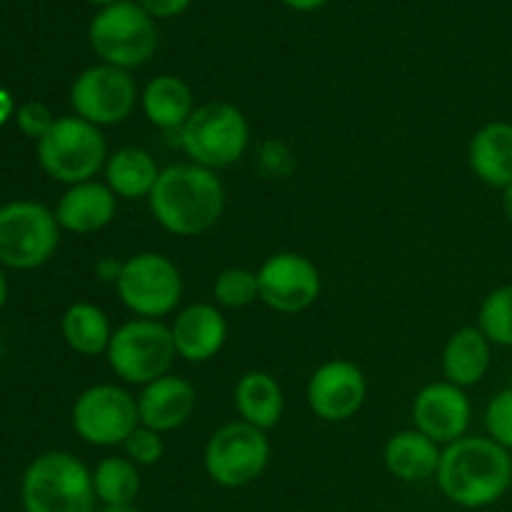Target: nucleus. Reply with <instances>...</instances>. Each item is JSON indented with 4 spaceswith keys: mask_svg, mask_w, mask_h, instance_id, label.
<instances>
[{
    "mask_svg": "<svg viewBox=\"0 0 512 512\" xmlns=\"http://www.w3.org/2000/svg\"><path fill=\"white\" fill-rule=\"evenodd\" d=\"M158 225L178 238H195L215 228L225 210V188L215 170L195 163L160 170L148 198Z\"/></svg>",
    "mask_w": 512,
    "mask_h": 512,
    "instance_id": "f257e3e1",
    "label": "nucleus"
},
{
    "mask_svg": "<svg viewBox=\"0 0 512 512\" xmlns=\"http://www.w3.org/2000/svg\"><path fill=\"white\" fill-rule=\"evenodd\" d=\"M438 485L460 508H488L512 485L510 450L490 438H460L440 455Z\"/></svg>",
    "mask_w": 512,
    "mask_h": 512,
    "instance_id": "f03ea898",
    "label": "nucleus"
},
{
    "mask_svg": "<svg viewBox=\"0 0 512 512\" xmlns=\"http://www.w3.org/2000/svg\"><path fill=\"white\" fill-rule=\"evenodd\" d=\"M25 512H95L93 473L70 453H45L23 475Z\"/></svg>",
    "mask_w": 512,
    "mask_h": 512,
    "instance_id": "7ed1b4c3",
    "label": "nucleus"
},
{
    "mask_svg": "<svg viewBox=\"0 0 512 512\" xmlns=\"http://www.w3.org/2000/svg\"><path fill=\"white\" fill-rule=\"evenodd\" d=\"M88 40L93 53L105 65L130 70L153 58L158 50V28L138 3L118 0L93 15Z\"/></svg>",
    "mask_w": 512,
    "mask_h": 512,
    "instance_id": "20e7f679",
    "label": "nucleus"
},
{
    "mask_svg": "<svg viewBox=\"0 0 512 512\" xmlns=\"http://www.w3.org/2000/svg\"><path fill=\"white\" fill-rule=\"evenodd\" d=\"M250 143V125L245 115L225 100L198 105L188 123L180 128V148L195 165L223 170L238 163Z\"/></svg>",
    "mask_w": 512,
    "mask_h": 512,
    "instance_id": "39448f33",
    "label": "nucleus"
},
{
    "mask_svg": "<svg viewBox=\"0 0 512 512\" xmlns=\"http://www.w3.org/2000/svg\"><path fill=\"white\" fill-rule=\"evenodd\" d=\"M38 163L58 183H88L108 163V148L98 125L78 118H58L38 140Z\"/></svg>",
    "mask_w": 512,
    "mask_h": 512,
    "instance_id": "423d86ee",
    "label": "nucleus"
},
{
    "mask_svg": "<svg viewBox=\"0 0 512 512\" xmlns=\"http://www.w3.org/2000/svg\"><path fill=\"white\" fill-rule=\"evenodd\" d=\"M105 355L110 370L130 385H148L163 378L178 358L168 325L148 318H135L113 330Z\"/></svg>",
    "mask_w": 512,
    "mask_h": 512,
    "instance_id": "0eeeda50",
    "label": "nucleus"
},
{
    "mask_svg": "<svg viewBox=\"0 0 512 512\" xmlns=\"http://www.w3.org/2000/svg\"><path fill=\"white\" fill-rule=\"evenodd\" d=\"M203 460L205 473L220 488H245L268 468L270 440L265 430L235 420L210 435Z\"/></svg>",
    "mask_w": 512,
    "mask_h": 512,
    "instance_id": "6e6552de",
    "label": "nucleus"
},
{
    "mask_svg": "<svg viewBox=\"0 0 512 512\" xmlns=\"http://www.w3.org/2000/svg\"><path fill=\"white\" fill-rule=\"evenodd\" d=\"M115 288L130 313L138 318L158 320L178 308L183 278L178 265L168 255L138 253L123 263Z\"/></svg>",
    "mask_w": 512,
    "mask_h": 512,
    "instance_id": "1a4fd4ad",
    "label": "nucleus"
},
{
    "mask_svg": "<svg viewBox=\"0 0 512 512\" xmlns=\"http://www.w3.org/2000/svg\"><path fill=\"white\" fill-rule=\"evenodd\" d=\"M60 225L45 205L8 203L0 208V263L30 270L48 263L58 248Z\"/></svg>",
    "mask_w": 512,
    "mask_h": 512,
    "instance_id": "9d476101",
    "label": "nucleus"
},
{
    "mask_svg": "<svg viewBox=\"0 0 512 512\" xmlns=\"http://www.w3.org/2000/svg\"><path fill=\"white\" fill-rule=\"evenodd\" d=\"M140 425L138 398L120 385H93L73 405V428L95 448H115Z\"/></svg>",
    "mask_w": 512,
    "mask_h": 512,
    "instance_id": "9b49d317",
    "label": "nucleus"
},
{
    "mask_svg": "<svg viewBox=\"0 0 512 512\" xmlns=\"http://www.w3.org/2000/svg\"><path fill=\"white\" fill-rule=\"evenodd\" d=\"M75 115L93 125H118L133 113L138 88L128 70L115 65H93L75 78L70 88Z\"/></svg>",
    "mask_w": 512,
    "mask_h": 512,
    "instance_id": "f8f14e48",
    "label": "nucleus"
},
{
    "mask_svg": "<svg viewBox=\"0 0 512 512\" xmlns=\"http://www.w3.org/2000/svg\"><path fill=\"white\" fill-rule=\"evenodd\" d=\"M260 300L270 310L283 315H295L308 310L318 300L323 280L318 265L305 255L283 250L260 265L258 270Z\"/></svg>",
    "mask_w": 512,
    "mask_h": 512,
    "instance_id": "ddd939ff",
    "label": "nucleus"
},
{
    "mask_svg": "<svg viewBox=\"0 0 512 512\" xmlns=\"http://www.w3.org/2000/svg\"><path fill=\"white\" fill-rule=\"evenodd\" d=\"M368 398L363 370L350 360H328L320 365L308 383V405L325 423L350 420Z\"/></svg>",
    "mask_w": 512,
    "mask_h": 512,
    "instance_id": "4468645a",
    "label": "nucleus"
},
{
    "mask_svg": "<svg viewBox=\"0 0 512 512\" xmlns=\"http://www.w3.org/2000/svg\"><path fill=\"white\" fill-rule=\"evenodd\" d=\"M470 418H473V408H470L468 395L448 380L425 385L413 400L415 430L428 435L438 445H450L465 438Z\"/></svg>",
    "mask_w": 512,
    "mask_h": 512,
    "instance_id": "2eb2a0df",
    "label": "nucleus"
},
{
    "mask_svg": "<svg viewBox=\"0 0 512 512\" xmlns=\"http://www.w3.org/2000/svg\"><path fill=\"white\" fill-rule=\"evenodd\" d=\"M198 395L193 383L178 375H163L153 383L143 385L138 395V415L140 425L155 430V433H170L178 430L193 418Z\"/></svg>",
    "mask_w": 512,
    "mask_h": 512,
    "instance_id": "dca6fc26",
    "label": "nucleus"
},
{
    "mask_svg": "<svg viewBox=\"0 0 512 512\" xmlns=\"http://www.w3.org/2000/svg\"><path fill=\"white\" fill-rule=\"evenodd\" d=\"M175 353L188 363H208L223 350L228 340V323L210 303H195L180 310L170 325Z\"/></svg>",
    "mask_w": 512,
    "mask_h": 512,
    "instance_id": "f3484780",
    "label": "nucleus"
},
{
    "mask_svg": "<svg viewBox=\"0 0 512 512\" xmlns=\"http://www.w3.org/2000/svg\"><path fill=\"white\" fill-rule=\"evenodd\" d=\"M115 213H118V195L108 185L88 180V183L70 185L68 193L60 198L55 220L70 233L90 235L113 223Z\"/></svg>",
    "mask_w": 512,
    "mask_h": 512,
    "instance_id": "a211bd4d",
    "label": "nucleus"
},
{
    "mask_svg": "<svg viewBox=\"0 0 512 512\" xmlns=\"http://www.w3.org/2000/svg\"><path fill=\"white\" fill-rule=\"evenodd\" d=\"M468 165L480 183L505 190L512 183V123L493 120L470 138Z\"/></svg>",
    "mask_w": 512,
    "mask_h": 512,
    "instance_id": "6ab92c4d",
    "label": "nucleus"
},
{
    "mask_svg": "<svg viewBox=\"0 0 512 512\" xmlns=\"http://www.w3.org/2000/svg\"><path fill=\"white\" fill-rule=\"evenodd\" d=\"M440 455H443L440 445L415 428L395 433L383 450L385 468L405 483L435 478L440 468Z\"/></svg>",
    "mask_w": 512,
    "mask_h": 512,
    "instance_id": "aec40b11",
    "label": "nucleus"
},
{
    "mask_svg": "<svg viewBox=\"0 0 512 512\" xmlns=\"http://www.w3.org/2000/svg\"><path fill=\"white\" fill-rule=\"evenodd\" d=\"M490 345L478 325L455 330L443 350L445 380L463 390L478 385L490 370Z\"/></svg>",
    "mask_w": 512,
    "mask_h": 512,
    "instance_id": "412c9836",
    "label": "nucleus"
},
{
    "mask_svg": "<svg viewBox=\"0 0 512 512\" xmlns=\"http://www.w3.org/2000/svg\"><path fill=\"white\" fill-rule=\"evenodd\" d=\"M140 105H143L145 118L155 128L178 130V133L195 113L193 90L178 75H158L150 80L140 95Z\"/></svg>",
    "mask_w": 512,
    "mask_h": 512,
    "instance_id": "4be33fe9",
    "label": "nucleus"
},
{
    "mask_svg": "<svg viewBox=\"0 0 512 512\" xmlns=\"http://www.w3.org/2000/svg\"><path fill=\"white\" fill-rule=\"evenodd\" d=\"M283 405V388L265 370H250L235 385V408H238L240 420L253 428L265 430V433L275 428L283 418Z\"/></svg>",
    "mask_w": 512,
    "mask_h": 512,
    "instance_id": "5701e85b",
    "label": "nucleus"
},
{
    "mask_svg": "<svg viewBox=\"0 0 512 512\" xmlns=\"http://www.w3.org/2000/svg\"><path fill=\"white\" fill-rule=\"evenodd\" d=\"M105 178L108 188L118 198L138 200L150 198L155 183L160 178V170L155 165L153 155L143 148H120L113 155H108L105 163Z\"/></svg>",
    "mask_w": 512,
    "mask_h": 512,
    "instance_id": "b1692460",
    "label": "nucleus"
},
{
    "mask_svg": "<svg viewBox=\"0 0 512 512\" xmlns=\"http://www.w3.org/2000/svg\"><path fill=\"white\" fill-rule=\"evenodd\" d=\"M63 338L75 353L93 358V355L108 353L113 330H110L108 315L98 305L75 303L63 315Z\"/></svg>",
    "mask_w": 512,
    "mask_h": 512,
    "instance_id": "393cba45",
    "label": "nucleus"
},
{
    "mask_svg": "<svg viewBox=\"0 0 512 512\" xmlns=\"http://www.w3.org/2000/svg\"><path fill=\"white\" fill-rule=\"evenodd\" d=\"M93 490L95 498L105 508H125L133 505V500L140 493V473L138 465L130 458H118L110 455L98 463L93 470Z\"/></svg>",
    "mask_w": 512,
    "mask_h": 512,
    "instance_id": "a878e982",
    "label": "nucleus"
},
{
    "mask_svg": "<svg viewBox=\"0 0 512 512\" xmlns=\"http://www.w3.org/2000/svg\"><path fill=\"white\" fill-rule=\"evenodd\" d=\"M478 328L500 348H512V283L495 288L478 310Z\"/></svg>",
    "mask_w": 512,
    "mask_h": 512,
    "instance_id": "bb28decb",
    "label": "nucleus"
},
{
    "mask_svg": "<svg viewBox=\"0 0 512 512\" xmlns=\"http://www.w3.org/2000/svg\"><path fill=\"white\" fill-rule=\"evenodd\" d=\"M213 295L223 308H248L255 300H260L258 273L248 268H228L215 278Z\"/></svg>",
    "mask_w": 512,
    "mask_h": 512,
    "instance_id": "cd10ccee",
    "label": "nucleus"
},
{
    "mask_svg": "<svg viewBox=\"0 0 512 512\" xmlns=\"http://www.w3.org/2000/svg\"><path fill=\"white\" fill-rule=\"evenodd\" d=\"M485 428L488 438L512 450V388L500 390L485 408Z\"/></svg>",
    "mask_w": 512,
    "mask_h": 512,
    "instance_id": "c85d7f7f",
    "label": "nucleus"
},
{
    "mask_svg": "<svg viewBox=\"0 0 512 512\" xmlns=\"http://www.w3.org/2000/svg\"><path fill=\"white\" fill-rule=\"evenodd\" d=\"M123 448H125V455H128L138 468L140 465H155L165 453V445H163V438H160V433L145 428V425H138V428L130 433V438L125 440Z\"/></svg>",
    "mask_w": 512,
    "mask_h": 512,
    "instance_id": "c756f323",
    "label": "nucleus"
},
{
    "mask_svg": "<svg viewBox=\"0 0 512 512\" xmlns=\"http://www.w3.org/2000/svg\"><path fill=\"white\" fill-rule=\"evenodd\" d=\"M293 153L288 150V145L280 143V140H268L260 148V170H263L265 178L270 180H283L293 173Z\"/></svg>",
    "mask_w": 512,
    "mask_h": 512,
    "instance_id": "7c9ffc66",
    "label": "nucleus"
},
{
    "mask_svg": "<svg viewBox=\"0 0 512 512\" xmlns=\"http://www.w3.org/2000/svg\"><path fill=\"white\" fill-rule=\"evenodd\" d=\"M55 118L43 103H25L23 108L18 110V128L23 130L28 138L40 140L50 128H53Z\"/></svg>",
    "mask_w": 512,
    "mask_h": 512,
    "instance_id": "2f4dec72",
    "label": "nucleus"
},
{
    "mask_svg": "<svg viewBox=\"0 0 512 512\" xmlns=\"http://www.w3.org/2000/svg\"><path fill=\"white\" fill-rule=\"evenodd\" d=\"M135 3H138L153 20H165L185 13L193 0H135Z\"/></svg>",
    "mask_w": 512,
    "mask_h": 512,
    "instance_id": "473e14b6",
    "label": "nucleus"
},
{
    "mask_svg": "<svg viewBox=\"0 0 512 512\" xmlns=\"http://www.w3.org/2000/svg\"><path fill=\"white\" fill-rule=\"evenodd\" d=\"M280 3L288 5V8H293V10H298V13H313V10L328 5L330 0H280Z\"/></svg>",
    "mask_w": 512,
    "mask_h": 512,
    "instance_id": "72a5a7b5",
    "label": "nucleus"
},
{
    "mask_svg": "<svg viewBox=\"0 0 512 512\" xmlns=\"http://www.w3.org/2000/svg\"><path fill=\"white\" fill-rule=\"evenodd\" d=\"M10 113H13V98H10L8 90L0 88V125L10 118Z\"/></svg>",
    "mask_w": 512,
    "mask_h": 512,
    "instance_id": "f704fd0d",
    "label": "nucleus"
},
{
    "mask_svg": "<svg viewBox=\"0 0 512 512\" xmlns=\"http://www.w3.org/2000/svg\"><path fill=\"white\" fill-rule=\"evenodd\" d=\"M503 213H505V218L512 223V183L503 190Z\"/></svg>",
    "mask_w": 512,
    "mask_h": 512,
    "instance_id": "c9c22d12",
    "label": "nucleus"
},
{
    "mask_svg": "<svg viewBox=\"0 0 512 512\" xmlns=\"http://www.w3.org/2000/svg\"><path fill=\"white\" fill-rule=\"evenodd\" d=\"M5 298H8V283H5V275L3 270H0V308H3Z\"/></svg>",
    "mask_w": 512,
    "mask_h": 512,
    "instance_id": "e433bc0d",
    "label": "nucleus"
},
{
    "mask_svg": "<svg viewBox=\"0 0 512 512\" xmlns=\"http://www.w3.org/2000/svg\"><path fill=\"white\" fill-rule=\"evenodd\" d=\"M98 512H138L133 508V505H125V508H103V510H98Z\"/></svg>",
    "mask_w": 512,
    "mask_h": 512,
    "instance_id": "4c0bfd02",
    "label": "nucleus"
},
{
    "mask_svg": "<svg viewBox=\"0 0 512 512\" xmlns=\"http://www.w3.org/2000/svg\"><path fill=\"white\" fill-rule=\"evenodd\" d=\"M85 3H93V5H100V8H105V5H113L118 3V0H85Z\"/></svg>",
    "mask_w": 512,
    "mask_h": 512,
    "instance_id": "58836bf2",
    "label": "nucleus"
},
{
    "mask_svg": "<svg viewBox=\"0 0 512 512\" xmlns=\"http://www.w3.org/2000/svg\"><path fill=\"white\" fill-rule=\"evenodd\" d=\"M0 355H3V348H0Z\"/></svg>",
    "mask_w": 512,
    "mask_h": 512,
    "instance_id": "ea45409f",
    "label": "nucleus"
}]
</instances>
